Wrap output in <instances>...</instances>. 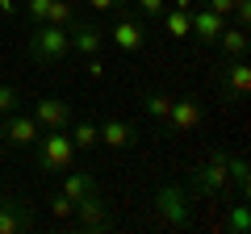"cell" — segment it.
Returning <instances> with one entry per match:
<instances>
[{
    "mask_svg": "<svg viewBox=\"0 0 251 234\" xmlns=\"http://www.w3.org/2000/svg\"><path fill=\"white\" fill-rule=\"evenodd\" d=\"M25 54L34 59V63H42V67L63 63V59L72 54V34H67V25L34 21V25L25 29Z\"/></svg>",
    "mask_w": 251,
    "mask_h": 234,
    "instance_id": "obj_1",
    "label": "cell"
},
{
    "mask_svg": "<svg viewBox=\"0 0 251 234\" xmlns=\"http://www.w3.org/2000/svg\"><path fill=\"white\" fill-rule=\"evenodd\" d=\"M184 188H188V197H226V188H230V155L214 151L205 163L193 167Z\"/></svg>",
    "mask_w": 251,
    "mask_h": 234,
    "instance_id": "obj_2",
    "label": "cell"
},
{
    "mask_svg": "<svg viewBox=\"0 0 251 234\" xmlns=\"http://www.w3.org/2000/svg\"><path fill=\"white\" fill-rule=\"evenodd\" d=\"M113 21H109V29H105V42H113L122 54H138L147 46V29H143V21H138V13H134V4H113Z\"/></svg>",
    "mask_w": 251,
    "mask_h": 234,
    "instance_id": "obj_3",
    "label": "cell"
},
{
    "mask_svg": "<svg viewBox=\"0 0 251 234\" xmlns=\"http://www.w3.org/2000/svg\"><path fill=\"white\" fill-rule=\"evenodd\" d=\"M34 159H38V167L42 171H67L75 163V142L67 138V130H42V138L34 142Z\"/></svg>",
    "mask_w": 251,
    "mask_h": 234,
    "instance_id": "obj_4",
    "label": "cell"
},
{
    "mask_svg": "<svg viewBox=\"0 0 251 234\" xmlns=\"http://www.w3.org/2000/svg\"><path fill=\"white\" fill-rule=\"evenodd\" d=\"M155 205H159V222L163 226H172V230L193 226V197H188L184 184H159Z\"/></svg>",
    "mask_w": 251,
    "mask_h": 234,
    "instance_id": "obj_5",
    "label": "cell"
},
{
    "mask_svg": "<svg viewBox=\"0 0 251 234\" xmlns=\"http://www.w3.org/2000/svg\"><path fill=\"white\" fill-rule=\"evenodd\" d=\"M0 138L13 146V151H29V146L42 138V126L34 121V113H9V117H0Z\"/></svg>",
    "mask_w": 251,
    "mask_h": 234,
    "instance_id": "obj_6",
    "label": "cell"
},
{
    "mask_svg": "<svg viewBox=\"0 0 251 234\" xmlns=\"http://www.w3.org/2000/svg\"><path fill=\"white\" fill-rule=\"evenodd\" d=\"M29 113H34V121L42 130H67L75 121V105L72 100H59V96H42L29 105Z\"/></svg>",
    "mask_w": 251,
    "mask_h": 234,
    "instance_id": "obj_7",
    "label": "cell"
},
{
    "mask_svg": "<svg viewBox=\"0 0 251 234\" xmlns=\"http://www.w3.org/2000/svg\"><path fill=\"white\" fill-rule=\"evenodd\" d=\"M72 226H75V230H92V234L109 230V226H113V217H109V205H105V197H100V192H92V197L75 201Z\"/></svg>",
    "mask_w": 251,
    "mask_h": 234,
    "instance_id": "obj_8",
    "label": "cell"
},
{
    "mask_svg": "<svg viewBox=\"0 0 251 234\" xmlns=\"http://www.w3.org/2000/svg\"><path fill=\"white\" fill-rule=\"evenodd\" d=\"M67 34H72V54L92 59V54L105 50V29H100L97 21H80V17H75L72 25H67Z\"/></svg>",
    "mask_w": 251,
    "mask_h": 234,
    "instance_id": "obj_9",
    "label": "cell"
},
{
    "mask_svg": "<svg viewBox=\"0 0 251 234\" xmlns=\"http://www.w3.org/2000/svg\"><path fill=\"white\" fill-rule=\"evenodd\" d=\"M218 88H222L226 100H243L251 88V67L247 59H226L222 63V75H218Z\"/></svg>",
    "mask_w": 251,
    "mask_h": 234,
    "instance_id": "obj_10",
    "label": "cell"
},
{
    "mask_svg": "<svg viewBox=\"0 0 251 234\" xmlns=\"http://www.w3.org/2000/svg\"><path fill=\"white\" fill-rule=\"evenodd\" d=\"M100 126V146H113V151H130V146H138V126L134 121H126V117H105V121H97Z\"/></svg>",
    "mask_w": 251,
    "mask_h": 234,
    "instance_id": "obj_11",
    "label": "cell"
},
{
    "mask_svg": "<svg viewBox=\"0 0 251 234\" xmlns=\"http://www.w3.org/2000/svg\"><path fill=\"white\" fill-rule=\"evenodd\" d=\"M168 126H172V134H193V130L201 126V100H197V96H180V100H172Z\"/></svg>",
    "mask_w": 251,
    "mask_h": 234,
    "instance_id": "obj_12",
    "label": "cell"
},
{
    "mask_svg": "<svg viewBox=\"0 0 251 234\" xmlns=\"http://www.w3.org/2000/svg\"><path fill=\"white\" fill-rule=\"evenodd\" d=\"M34 226V209L17 197H4L0 201V234H21Z\"/></svg>",
    "mask_w": 251,
    "mask_h": 234,
    "instance_id": "obj_13",
    "label": "cell"
},
{
    "mask_svg": "<svg viewBox=\"0 0 251 234\" xmlns=\"http://www.w3.org/2000/svg\"><path fill=\"white\" fill-rule=\"evenodd\" d=\"M188 21H193V38H197V42H205V46H214V42H218V34L226 29V17L209 13L205 4H197V9L188 13Z\"/></svg>",
    "mask_w": 251,
    "mask_h": 234,
    "instance_id": "obj_14",
    "label": "cell"
},
{
    "mask_svg": "<svg viewBox=\"0 0 251 234\" xmlns=\"http://www.w3.org/2000/svg\"><path fill=\"white\" fill-rule=\"evenodd\" d=\"M218 50H222V63L226 59H247V50H251V38H247V29L243 25H226L222 34H218Z\"/></svg>",
    "mask_w": 251,
    "mask_h": 234,
    "instance_id": "obj_15",
    "label": "cell"
},
{
    "mask_svg": "<svg viewBox=\"0 0 251 234\" xmlns=\"http://www.w3.org/2000/svg\"><path fill=\"white\" fill-rule=\"evenodd\" d=\"M59 192H63V197H72V201H84V197H92V192H100V184H97L92 171H72V167H67Z\"/></svg>",
    "mask_w": 251,
    "mask_h": 234,
    "instance_id": "obj_16",
    "label": "cell"
},
{
    "mask_svg": "<svg viewBox=\"0 0 251 234\" xmlns=\"http://www.w3.org/2000/svg\"><path fill=\"white\" fill-rule=\"evenodd\" d=\"M67 138L75 142V151H92V146H100V126L88 121V117H75L67 126Z\"/></svg>",
    "mask_w": 251,
    "mask_h": 234,
    "instance_id": "obj_17",
    "label": "cell"
},
{
    "mask_svg": "<svg viewBox=\"0 0 251 234\" xmlns=\"http://www.w3.org/2000/svg\"><path fill=\"white\" fill-rule=\"evenodd\" d=\"M159 25H163V34L168 38H176V42H184V38H193V21H188V13H180V9H163L159 13Z\"/></svg>",
    "mask_w": 251,
    "mask_h": 234,
    "instance_id": "obj_18",
    "label": "cell"
},
{
    "mask_svg": "<svg viewBox=\"0 0 251 234\" xmlns=\"http://www.w3.org/2000/svg\"><path fill=\"white\" fill-rule=\"evenodd\" d=\"M143 113L151 117V121H168L172 96H163V92H143Z\"/></svg>",
    "mask_w": 251,
    "mask_h": 234,
    "instance_id": "obj_19",
    "label": "cell"
},
{
    "mask_svg": "<svg viewBox=\"0 0 251 234\" xmlns=\"http://www.w3.org/2000/svg\"><path fill=\"white\" fill-rule=\"evenodd\" d=\"M46 21H50V25H72V21H75V4H72V0H50Z\"/></svg>",
    "mask_w": 251,
    "mask_h": 234,
    "instance_id": "obj_20",
    "label": "cell"
},
{
    "mask_svg": "<svg viewBox=\"0 0 251 234\" xmlns=\"http://www.w3.org/2000/svg\"><path fill=\"white\" fill-rule=\"evenodd\" d=\"M21 105H25V96H21V88H13V84H0V117L17 113Z\"/></svg>",
    "mask_w": 251,
    "mask_h": 234,
    "instance_id": "obj_21",
    "label": "cell"
},
{
    "mask_svg": "<svg viewBox=\"0 0 251 234\" xmlns=\"http://www.w3.org/2000/svg\"><path fill=\"white\" fill-rule=\"evenodd\" d=\"M72 213H75V201L63 197V192H54V197H50V217L63 226V222H72Z\"/></svg>",
    "mask_w": 251,
    "mask_h": 234,
    "instance_id": "obj_22",
    "label": "cell"
},
{
    "mask_svg": "<svg viewBox=\"0 0 251 234\" xmlns=\"http://www.w3.org/2000/svg\"><path fill=\"white\" fill-rule=\"evenodd\" d=\"M21 4H25L29 25H34V21H46V9H50V0H21Z\"/></svg>",
    "mask_w": 251,
    "mask_h": 234,
    "instance_id": "obj_23",
    "label": "cell"
},
{
    "mask_svg": "<svg viewBox=\"0 0 251 234\" xmlns=\"http://www.w3.org/2000/svg\"><path fill=\"white\" fill-rule=\"evenodd\" d=\"M134 9L143 13V17H155V21H159V13L168 9V0H134Z\"/></svg>",
    "mask_w": 251,
    "mask_h": 234,
    "instance_id": "obj_24",
    "label": "cell"
},
{
    "mask_svg": "<svg viewBox=\"0 0 251 234\" xmlns=\"http://www.w3.org/2000/svg\"><path fill=\"white\" fill-rule=\"evenodd\" d=\"M226 230H234V234L247 230V209H243V205H234V213H230V222H226Z\"/></svg>",
    "mask_w": 251,
    "mask_h": 234,
    "instance_id": "obj_25",
    "label": "cell"
},
{
    "mask_svg": "<svg viewBox=\"0 0 251 234\" xmlns=\"http://www.w3.org/2000/svg\"><path fill=\"white\" fill-rule=\"evenodd\" d=\"M197 4H205V9L218 13V17H230V9H234V0H197Z\"/></svg>",
    "mask_w": 251,
    "mask_h": 234,
    "instance_id": "obj_26",
    "label": "cell"
},
{
    "mask_svg": "<svg viewBox=\"0 0 251 234\" xmlns=\"http://www.w3.org/2000/svg\"><path fill=\"white\" fill-rule=\"evenodd\" d=\"M84 71H88L92 80H105V71H109V67L100 63V54H92V59H88V67H84Z\"/></svg>",
    "mask_w": 251,
    "mask_h": 234,
    "instance_id": "obj_27",
    "label": "cell"
},
{
    "mask_svg": "<svg viewBox=\"0 0 251 234\" xmlns=\"http://www.w3.org/2000/svg\"><path fill=\"white\" fill-rule=\"evenodd\" d=\"M84 4H92V13H109L113 4H122V0H84ZM126 4H134V0H126Z\"/></svg>",
    "mask_w": 251,
    "mask_h": 234,
    "instance_id": "obj_28",
    "label": "cell"
},
{
    "mask_svg": "<svg viewBox=\"0 0 251 234\" xmlns=\"http://www.w3.org/2000/svg\"><path fill=\"white\" fill-rule=\"evenodd\" d=\"M172 9H180V13H193V9H197V0H172Z\"/></svg>",
    "mask_w": 251,
    "mask_h": 234,
    "instance_id": "obj_29",
    "label": "cell"
}]
</instances>
